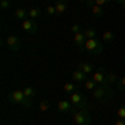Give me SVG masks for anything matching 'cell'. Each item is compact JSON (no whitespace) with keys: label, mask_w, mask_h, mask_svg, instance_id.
Returning a JSON list of instances; mask_svg holds the SVG:
<instances>
[{"label":"cell","mask_w":125,"mask_h":125,"mask_svg":"<svg viewBox=\"0 0 125 125\" xmlns=\"http://www.w3.org/2000/svg\"><path fill=\"white\" fill-rule=\"evenodd\" d=\"M13 17L17 20H20V22H23V20L29 19V10L25 9H15L13 10Z\"/></svg>","instance_id":"7c38bea8"},{"label":"cell","mask_w":125,"mask_h":125,"mask_svg":"<svg viewBox=\"0 0 125 125\" xmlns=\"http://www.w3.org/2000/svg\"><path fill=\"white\" fill-rule=\"evenodd\" d=\"M97 5H100V7H104V5H107L108 2H112V0H94Z\"/></svg>","instance_id":"83f0119b"},{"label":"cell","mask_w":125,"mask_h":125,"mask_svg":"<svg viewBox=\"0 0 125 125\" xmlns=\"http://www.w3.org/2000/svg\"><path fill=\"white\" fill-rule=\"evenodd\" d=\"M37 22L35 20H32V19H27V20H23L22 22V30L25 32V33H29V35H33L35 32H37Z\"/></svg>","instance_id":"52a82bcc"},{"label":"cell","mask_w":125,"mask_h":125,"mask_svg":"<svg viewBox=\"0 0 125 125\" xmlns=\"http://www.w3.org/2000/svg\"><path fill=\"white\" fill-rule=\"evenodd\" d=\"M92 78L95 80L98 85L107 83V73H105V72H102V70H95V72H94V75H92Z\"/></svg>","instance_id":"8fae6325"},{"label":"cell","mask_w":125,"mask_h":125,"mask_svg":"<svg viewBox=\"0 0 125 125\" xmlns=\"http://www.w3.org/2000/svg\"><path fill=\"white\" fill-rule=\"evenodd\" d=\"M97 87H98V83H97L94 78H87V82H85V88L87 90H92V92H94Z\"/></svg>","instance_id":"d6986e66"},{"label":"cell","mask_w":125,"mask_h":125,"mask_svg":"<svg viewBox=\"0 0 125 125\" xmlns=\"http://www.w3.org/2000/svg\"><path fill=\"white\" fill-rule=\"evenodd\" d=\"M23 94H25V97H27V98H32V100H33L35 88H33V87H25V88H23Z\"/></svg>","instance_id":"ffe728a7"},{"label":"cell","mask_w":125,"mask_h":125,"mask_svg":"<svg viewBox=\"0 0 125 125\" xmlns=\"http://www.w3.org/2000/svg\"><path fill=\"white\" fill-rule=\"evenodd\" d=\"M82 2H85L87 5H88V7H90V5H94V3H95V2H94V0H82Z\"/></svg>","instance_id":"4dcf8cb0"},{"label":"cell","mask_w":125,"mask_h":125,"mask_svg":"<svg viewBox=\"0 0 125 125\" xmlns=\"http://www.w3.org/2000/svg\"><path fill=\"white\" fill-rule=\"evenodd\" d=\"M72 122L75 125H90L92 124V115L87 108H77L72 114Z\"/></svg>","instance_id":"7a4b0ae2"},{"label":"cell","mask_w":125,"mask_h":125,"mask_svg":"<svg viewBox=\"0 0 125 125\" xmlns=\"http://www.w3.org/2000/svg\"><path fill=\"white\" fill-rule=\"evenodd\" d=\"M68 100H70L72 105L77 107V108H87V98H85V95H82V94H78V92L72 94V95L68 97Z\"/></svg>","instance_id":"5b68a950"},{"label":"cell","mask_w":125,"mask_h":125,"mask_svg":"<svg viewBox=\"0 0 125 125\" xmlns=\"http://www.w3.org/2000/svg\"><path fill=\"white\" fill-rule=\"evenodd\" d=\"M45 12H47V15H50V17L57 15V10H55V5H47V9H45Z\"/></svg>","instance_id":"7402d4cb"},{"label":"cell","mask_w":125,"mask_h":125,"mask_svg":"<svg viewBox=\"0 0 125 125\" xmlns=\"http://www.w3.org/2000/svg\"><path fill=\"white\" fill-rule=\"evenodd\" d=\"M0 9L2 10H9L10 9V0H2V2H0Z\"/></svg>","instance_id":"4316f807"},{"label":"cell","mask_w":125,"mask_h":125,"mask_svg":"<svg viewBox=\"0 0 125 125\" xmlns=\"http://www.w3.org/2000/svg\"><path fill=\"white\" fill-rule=\"evenodd\" d=\"M114 40H115V33H114L112 30L104 32V35H102V42H105V43H112Z\"/></svg>","instance_id":"e0dca14e"},{"label":"cell","mask_w":125,"mask_h":125,"mask_svg":"<svg viewBox=\"0 0 125 125\" xmlns=\"http://www.w3.org/2000/svg\"><path fill=\"white\" fill-rule=\"evenodd\" d=\"M90 12H92V13L95 15L97 19H102V17H104V12H105V10H104V7H100V5L94 3V5H90Z\"/></svg>","instance_id":"2e32d148"},{"label":"cell","mask_w":125,"mask_h":125,"mask_svg":"<svg viewBox=\"0 0 125 125\" xmlns=\"http://www.w3.org/2000/svg\"><path fill=\"white\" fill-rule=\"evenodd\" d=\"M120 88H125V77L120 78Z\"/></svg>","instance_id":"f546056e"},{"label":"cell","mask_w":125,"mask_h":125,"mask_svg":"<svg viewBox=\"0 0 125 125\" xmlns=\"http://www.w3.org/2000/svg\"><path fill=\"white\" fill-rule=\"evenodd\" d=\"M72 104H70V100H60L57 104V108H58V112H62V114H73L72 112Z\"/></svg>","instance_id":"ba28073f"},{"label":"cell","mask_w":125,"mask_h":125,"mask_svg":"<svg viewBox=\"0 0 125 125\" xmlns=\"http://www.w3.org/2000/svg\"><path fill=\"white\" fill-rule=\"evenodd\" d=\"M85 42H87V37H85V33H83V30H82L80 33H75V35H73V43H75L78 48H82V50H83Z\"/></svg>","instance_id":"30bf717a"},{"label":"cell","mask_w":125,"mask_h":125,"mask_svg":"<svg viewBox=\"0 0 125 125\" xmlns=\"http://www.w3.org/2000/svg\"><path fill=\"white\" fill-rule=\"evenodd\" d=\"M70 30H72V33L75 35V33H80V32H82V27H80V23H73V25L70 27Z\"/></svg>","instance_id":"cb8c5ba5"},{"label":"cell","mask_w":125,"mask_h":125,"mask_svg":"<svg viewBox=\"0 0 125 125\" xmlns=\"http://www.w3.org/2000/svg\"><path fill=\"white\" fill-rule=\"evenodd\" d=\"M48 107H50L48 100H42V102L39 104V108L42 110V112H47V110H48Z\"/></svg>","instance_id":"603a6c76"},{"label":"cell","mask_w":125,"mask_h":125,"mask_svg":"<svg viewBox=\"0 0 125 125\" xmlns=\"http://www.w3.org/2000/svg\"><path fill=\"white\" fill-rule=\"evenodd\" d=\"M83 33H85L87 40H88V39H95V37H97V32H95V29H90V27L83 30Z\"/></svg>","instance_id":"44dd1931"},{"label":"cell","mask_w":125,"mask_h":125,"mask_svg":"<svg viewBox=\"0 0 125 125\" xmlns=\"http://www.w3.org/2000/svg\"><path fill=\"white\" fill-rule=\"evenodd\" d=\"M9 100L12 102V104L22 105V107H25V108H30L32 104H33L32 98H27V97H25L23 90H12V94L9 95Z\"/></svg>","instance_id":"6da1fadb"},{"label":"cell","mask_w":125,"mask_h":125,"mask_svg":"<svg viewBox=\"0 0 125 125\" xmlns=\"http://www.w3.org/2000/svg\"><path fill=\"white\" fill-rule=\"evenodd\" d=\"M112 90H110V83H104V85H98L92 92V95H94V98L95 100H98V102H104V100H107V95L110 94Z\"/></svg>","instance_id":"277c9868"},{"label":"cell","mask_w":125,"mask_h":125,"mask_svg":"<svg viewBox=\"0 0 125 125\" xmlns=\"http://www.w3.org/2000/svg\"><path fill=\"white\" fill-rule=\"evenodd\" d=\"M124 122H125V118H124Z\"/></svg>","instance_id":"d6a6232c"},{"label":"cell","mask_w":125,"mask_h":125,"mask_svg":"<svg viewBox=\"0 0 125 125\" xmlns=\"http://www.w3.org/2000/svg\"><path fill=\"white\" fill-rule=\"evenodd\" d=\"M55 10H57V15H63L67 12V0H57L55 2Z\"/></svg>","instance_id":"5bb4252c"},{"label":"cell","mask_w":125,"mask_h":125,"mask_svg":"<svg viewBox=\"0 0 125 125\" xmlns=\"http://www.w3.org/2000/svg\"><path fill=\"white\" fill-rule=\"evenodd\" d=\"M77 68H80V70H82V72L85 73L87 77H88V75L92 77V75H94V72H95V70H94V67H92L90 63H87V62H80Z\"/></svg>","instance_id":"4fadbf2b"},{"label":"cell","mask_w":125,"mask_h":125,"mask_svg":"<svg viewBox=\"0 0 125 125\" xmlns=\"http://www.w3.org/2000/svg\"><path fill=\"white\" fill-rule=\"evenodd\" d=\"M87 53H92V55H98L104 52V45L98 39H88L85 42V47H83Z\"/></svg>","instance_id":"3957f363"},{"label":"cell","mask_w":125,"mask_h":125,"mask_svg":"<svg viewBox=\"0 0 125 125\" xmlns=\"http://www.w3.org/2000/svg\"><path fill=\"white\" fill-rule=\"evenodd\" d=\"M114 125H125V122L122 120V118H117V120H115V124H114Z\"/></svg>","instance_id":"f1b7e54d"},{"label":"cell","mask_w":125,"mask_h":125,"mask_svg":"<svg viewBox=\"0 0 125 125\" xmlns=\"http://www.w3.org/2000/svg\"><path fill=\"white\" fill-rule=\"evenodd\" d=\"M78 90V87L75 82H67V83H63V92L68 94V95H72V94H75Z\"/></svg>","instance_id":"9a60e30c"},{"label":"cell","mask_w":125,"mask_h":125,"mask_svg":"<svg viewBox=\"0 0 125 125\" xmlns=\"http://www.w3.org/2000/svg\"><path fill=\"white\" fill-rule=\"evenodd\" d=\"M115 82H117L115 73H107V83H115Z\"/></svg>","instance_id":"484cf974"},{"label":"cell","mask_w":125,"mask_h":125,"mask_svg":"<svg viewBox=\"0 0 125 125\" xmlns=\"http://www.w3.org/2000/svg\"><path fill=\"white\" fill-rule=\"evenodd\" d=\"M115 2H117V3H120V5H124V3H125V0H115Z\"/></svg>","instance_id":"1f68e13d"},{"label":"cell","mask_w":125,"mask_h":125,"mask_svg":"<svg viewBox=\"0 0 125 125\" xmlns=\"http://www.w3.org/2000/svg\"><path fill=\"white\" fill-rule=\"evenodd\" d=\"M72 80H73L75 83H85L87 82V75L80 70V68H77V70L72 72Z\"/></svg>","instance_id":"9c48e42d"},{"label":"cell","mask_w":125,"mask_h":125,"mask_svg":"<svg viewBox=\"0 0 125 125\" xmlns=\"http://www.w3.org/2000/svg\"><path fill=\"white\" fill-rule=\"evenodd\" d=\"M40 13H42V10H40L39 7H35V9H30V10H29V19L37 20V19L40 17Z\"/></svg>","instance_id":"ac0fdd59"},{"label":"cell","mask_w":125,"mask_h":125,"mask_svg":"<svg viewBox=\"0 0 125 125\" xmlns=\"http://www.w3.org/2000/svg\"><path fill=\"white\" fill-rule=\"evenodd\" d=\"M5 45L12 52H19L20 47H22V40L17 35H9V37H5Z\"/></svg>","instance_id":"8992f818"},{"label":"cell","mask_w":125,"mask_h":125,"mask_svg":"<svg viewBox=\"0 0 125 125\" xmlns=\"http://www.w3.org/2000/svg\"><path fill=\"white\" fill-rule=\"evenodd\" d=\"M117 117H118V118H122V120L125 118V105L118 107V110H117Z\"/></svg>","instance_id":"d4e9b609"}]
</instances>
